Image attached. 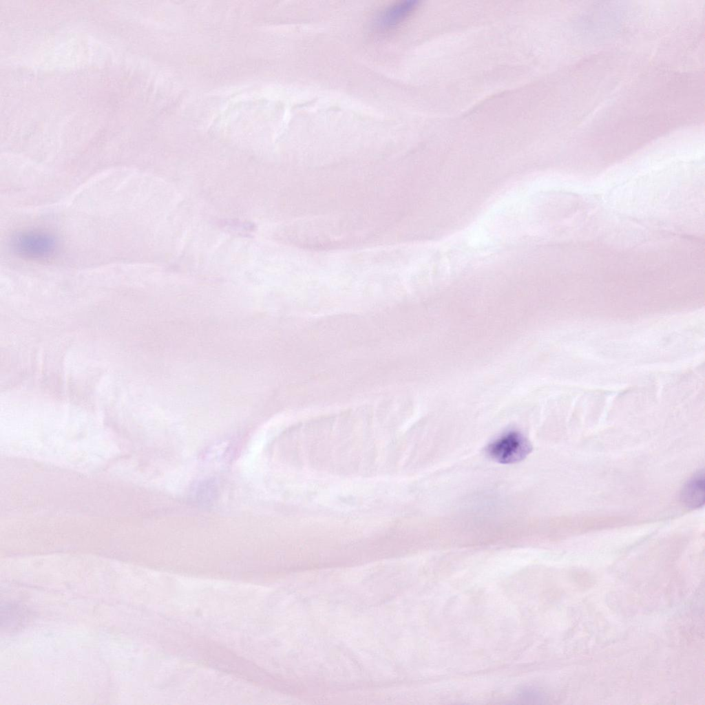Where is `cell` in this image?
<instances>
[{"instance_id": "6da1fadb", "label": "cell", "mask_w": 705, "mask_h": 705, "mask_svg": "<svg viewBox=\"0 0 705 705\" xmlns=\"http://www.w3.org/2000/svg\"><path fill=\"white\" fill-rule=\"evenodd\" d=\"M10 246L17 255L41 260L54 255L58 248V241L48 232L28 230L14 234L11 238Z\"/></svg>"}, {"instance_id": "3957f363", "label": "cell", "mask_w": 705, "mask_h": 705, "mask_svg": "<svg viewBox=\"0 0 705 705\" xmlns=\"http://www.w3.org/2000/svg\"><path fill=\"white\" fill-rule=\"evenodd\" d=\"M416 0L398 1L384 7L375 19V28L380 32H388L406 21L418 8Z\"/></svg>"}, {"instance_id": "7a4b0ae2", "label": "cell", "mask_w": 705, "mask_h": 705, "mask_svg": "<svg viewBox=\"0 0 705 705\" xmlns=\"http://www.w3.org/2000/svg\"><path fill=\"white\" fill-rule=\"evenodd\" d=\"M530 442L520 432L509 430L490 443L486 450L494 461L511 464L523 460L532 451Z\"/></svg>"}, {"instance_id": "277c9868", "label": "cell", "mask_w": 705, "mask_h": 705, "mask_svg": "<svg viewBox=\"0 0 705 705\" xmlns=\"http://www.w3.org/2000/svg\"><path fill=\"white\" fill-rule=\"evenodd\" d=\"M680 499L688 509L702 507L705 501V477L704 470L695 472L683 485Z\"/></svg>"}]
</instances>
